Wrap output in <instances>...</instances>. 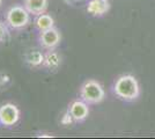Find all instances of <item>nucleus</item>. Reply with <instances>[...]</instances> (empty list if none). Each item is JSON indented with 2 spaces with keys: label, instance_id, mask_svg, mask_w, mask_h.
Returning <instances> with one entry per match:
<instances>
[{
  "label": "nucleus",
  "instance_id": "obj_1",
  "mask_svg": "<svg viewBox=\"0 0 155 139\" xmlns=\"http://www.w3.org/2000/svg\"><path fill=\"white\" fill-rule=\"evenodd\" d=\"M114 91L118 98L125 101L137 100L140 95V86L138 80L130 74L122 75L116 80Z\"/></svg>",
  "mask_w": 155,
  "mask_h": 139
},
{
  "label": "nucleus",
  "instance_id": "obj_2",
  "mask_svg": "<svg viewBox=\"0 0 155 139\" xmlns=\"http://www.w3.org/2000/svg\"><path fill=\"white\" fill-rule=\"evenodd\" d=\"M80 95L84 102L95 104V103H100L101 101H103L105 93H104L102 85L97 82L96 80H87L81 87Z\"/></svg>",
  "mask_w": 155,
  "mask_h": 139
},
{
  "label": "nucleus",
  "instance_id": "obj_3",
  "mask_svg": "<svg viewBox=\"0 0 155 139\" xmlns=\"http://www.w3.org/2000/svg\"><path fill=\"white\" fill-rule=\"evenodd\" d=\"M30 21V13L23 6L11 7L6 13V23L13 29H21Z\"/></svg>",
  "mask_w": 155,
  "mask_h": 139
},
{
  "label": "nucleus",
  "instance_id": "obj_4",
  "mask_svg": "<svg viewBox=\"0 0 155 139\" xmlns=\"http://www.w3.org/2000/svg\"><path fill=\"white\" fill-rule=\"evenodd\" d=\"M20 118L18 107L13 103H5L0 107V123L4 126L14 125Z\"/></svg>",
  "mask_w": 155,
  "mask_h": 139
},
{
  "label": "nucleus",
  "instance_id": "obj_5",
  "mask_svg": "<svg viewBox=\"0 0 155 139\" xmlns=\"http://www.w3.org/2000/svg\"><path fill=\"white\" fill-rule=\"evenodd\" d=\"M61 41V35L58 31V29L56 28H50L43 30L39 34V42L43 48H45L48 50H52L58 45Z\"/></svg>",
  "mask_w": 155,
  "mask_h": 139
},
{
  "label": "nucleus",
  "instance_id": "obj_6",
  "mask_svg": "<svg viewBox=\"0 0 155 139\" xmlns=\"http://www.w3.org/2000/svg\"><path fill=\"white\" fill-rule=\"evenodd\" d=\"M70 114L72 115V117L74 121H84L88 117L89 115V108H88V103L82 101H74L72 102L70 109H68Z\"/></svg>",
  "mask_w": 155,
  "mask_h": 139
},
{
  "label": "nucleus",
  "instance_id": "obj_7",
  "mask_svg": "<svg viewBox=\"0 0 155 139\" xmlns=\"http://www.w3.org/2000/svg\"><path fill=\"white\" fill-rule=\"evenodd\" d=\"M110 9L109 0H91L87 5V12L94 16L103 15Z\"/></svg>",
  "mask_w": 155,
  "mask_h": 139
},
{
  "label": "nucleus",
  "instance_id": "obj_8",
  "mask_svg": "<svg viewBox=\"0 0 155 139\" xmlns=\"http://www.w3.org/2000/svg\"><path fill=\"white\" fill-rule=\"evenodd\" d=\"M48 0H25L23 6L30 14L38 16L41 14H44L48 9Z\"/></svg>",
  "mask_w": 155,
  "mask_h": 139
},
{
  "label": "nucleus",
  "instance_id": "obj_9",
  "mask_svg": "<svg viewBox=\"0 0 155 139\" xmlns=\"http://www.w3.org/2000/svg\"><path fill=\"white\" fill-rule=\"evenodd\" d=\"M25 60L28 65L32 67L41 66L44 63V55L38 50H31L25 55Z\"/></svg>",
  "mask_w": 155,
  "mask_h": 139
},
{
  "label": "nucleus",
  "instance_id": "obj_10",
  "mask_svg": "<svg viewBox=\"0 0 155 139\" xmlns=\"http://www.w3.org/2000/svg\"><path fill=\"white\" fill-rule=\"evenodd\" d=\"M61 64V57L59 56L57 52L54 51H49V52L44 55V63L43 65L45 67H48L49 70H57Z\"/></svg>",
  "mask_w": 155,
  "mask_h": 139
},
{
  "label": "nucleus",
  "instance_id": "obj_11",
  "mask_svg": "<svg viewBox=\"0 0 155 139\" xmlns=\"http://www.w3.org/2000/svg\"><path fill=\"white\" fill-rule=\"evenodd\" d=\"M54 25V20L52 19L51 15H48V14H41L36 18L35 20V27L38 29L39 31H43L46 29H50Z\"/></svg>",
  "mask_w": 155,
  "mask_h": 139
},
{
  "label": "nucleus",
  "instance_id": "obj_12",
  "mask_svg": "<svg viewBox=\"0 0 155 139\" xmlns=\"http://www.w3.org/2000/svg\"><path fill=\"white\" fill-rule=\"evenodd\" d=\"M8 35H9V33H8V29H7L6 25L0 21V42L6 41Z\"/></svg>",
  "mask_w": 155,
  "mask_h": 139
},
{
  "label": "nucleus",
  "instance_id": "obj_13",
  "mask_svg": "<svg viewBox=\"0 0 155 139\" xmlns=\"http://www.w3.org/2000/svg\"><path fill=\"white\" fill-rule=\"evenodd\" d=\"M73 121H74V119H73V117H72V115L70 114V111H67V113L63 116V118H61V123H63L64 125H70Z\"/></svg>",
  "mask_w": 155,
  "mask_h": 139
},
{
  "label": "nucleus",
  "instance_id": "obj_14",
  "mask_svg": "<svg viewBox=\"0 0 155 139\" xmlns=\"http://www.w3.org/2000/svg\"><path fill=\"white\" fill-rule=\"evenodd\" d=\"M81 1H84V0H64V2H66L67 5H74V4L81 2Z\"/></svg>",
  "mask_w": 155,
  "mask_h": 139
},
{
  "label": "nucleus",
  "instance_id": "obj_15",
  "mask_svg": "<svg viewBox=\"0 0 155 139\" xmlns=\"http://www.w3.org/2000/svg\"><path fill=\"white\" fill-rule=\"evenodd\" d=\"M1 1H2V0H0V5H1Z\"/></svg>",
  "mask_w": 155,
  "mask_h": 139
}]
</instances>
